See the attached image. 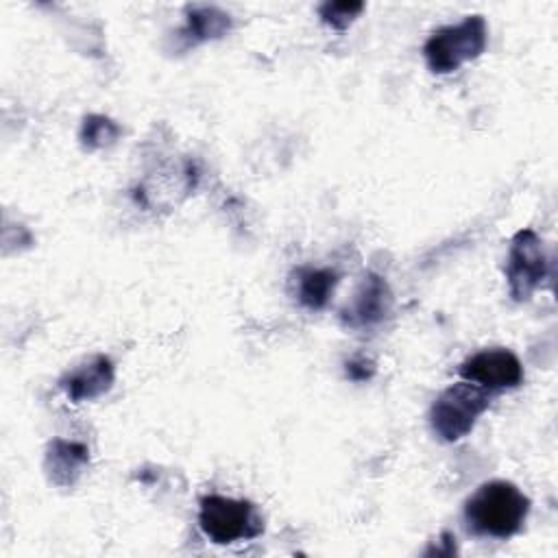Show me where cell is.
Returning <instances> with one entry per match:
<instances>
[{
    "mask_svg": "<svg viewBox=\"0 0 558 558\" xmlns=\"http://www.w3.org/2000/svg\"><path fill=\"white\" fill-rule=\"evenodd\" d=\"M530 512V499L506 480L482 484L464 504L469 532L488 538H510L517 534Z\"/></svg>",
    "mask_w": 558,
    "mask_h": 558,
    "instance_id": "cell-1",
    "label": "cell"
},
{
    "mask_svg": "<svg viewBox=\"0 0 558 558\" xmlns=\"http://www.w3.org/2000/svg\"><path fill=\"white\" fill-rule=\"evenodd\" d=\"M488 41V28L482 15H469L458 24L442 26L429 35L423 46L427 68L436 74L456 72L466 61L477 59Z\"/></svg>",
    "mask_w": 558,
    "mask_h": 558,
    "instance_id": "cell-2",
    "label": "cell"
},
{
    "mask_svg": "<svg viewBox=\"0 0 558 558\" xmlns=\"http://www.w3.org/2000/svg\"><path fill=\"white\" fill-rule=\"evenodd\" d=\"M488 403H490V395L486 392V388L475 386L471 381L451 384L432 403V410H429L432 432L442 442H456L473 429L475 421L488 408Z\"/></svg>",
    "mask_w": 558,
    "mask_h": 558,
    "instance_id": "cell-3",
    "label": "cell"
},
{
    "mask_svg": "<svg viewBox=\"0 0 558 558\" xmlns=\"http://www.w3.org/2000/svg\"><path fill=\"white\" fill-rule=\"evenodd\" d=\"M198 525L203 534L218 545L248 541L264 532V521L251 501L222 495L201 499Z\"/></svg>",
    "mask_w": 558,
    "mask_h": 558,
    "instance_id": "cell-4",
    "label": "cell"
},
{
    "mask_svg": "<svg viewBox=\"0 0 558 558\" xmlns=\"http://www.w3.org/2000/svg\"><path fill=\"white\" fill-rule=\"evenodd\" d=\"M547 277V255L543 240L532 229H521L514 233L506 262V279L510 296L514 301H525Z\"/></svg>",
    "mask_w": 558,
    "mask_h": 558,
    "instance_id": "cell-5",
    "label": "cell"
},
{
    "mask_svg": "<svg viewBox=\"0 0 558 558\" xmlns=\"http://www.w3.org/2000/svg\"><path fill=\"white\" fill-rule=\"evenodd\" d=\"M460 377L482 388H517L523 381V366L508 349H486L460 364Z\"/></svg>",
    "mask_w": 558,
    "mask_h": 558,
    "instance_id": "cell-6",
    "label": "cell"
},
{
    "mask_svg": "<svg viewBox=\"0 0 558 558\" xmlns=\"http://www.w3.org/2000/svg\"><path fill=\"white\" fill-rule=\"evenodd\" d=\"M390 305H392V294L388 283L379 275L368 272L362 279L349 307L342 310V320L353 329L373 327L386 318V314L390 312Z\"/></svg>",
    "mask_w": 558,
    "mask_h": 558,
    "instance_id": "cell-7",
    "label": "cell"
},
{
    "mask_svg": "<svg viewBox=\"0 0 558 558\" xmlns=\"http://www.w3.org/2000/svg\"><path fill=\"white\" fill-rule=\"evenodd\" d=\"M59 384L74 403L98 399L113 384V364L107 355H96L63 375Z\"/></svg>",
    "mask_w": 558,
    "mask_h": 558,
    "instance_id": "cell-8",
    "label": "cell"
},
{
    "mask_svg": "<svg viewBox=\"0 0 558 558\" xmlns=\"http://www.w3.org/2000/svg\"><path fill=\"white\" fill-rule=\"evenodd\" d=\"M87 462H89V451L83 442L54 438L48 445L46 471L50 482H54L57 486H74Z\"/></svg>",
    "mask_w": 558,
    "mask_h": 558,
    "instance_id": "cell-9",
    "label": "cell"
},
{
    "mask_svg": "<svg viewBox=\"0 0 558 558\" xmlns=\"http://www.w3.org/2000/svg\"><path fill=\"white\" fill-rule=\"evenodd\" d=\"M231 28L229 13L218 7H192L185 17V26L181 28V39L185 46H196L207 39L222 37Z\"/></svg>",
    "mask_w": 558,
    "mask_h": 558,
    "instance_id": "cell-10",
    "label": "cell"
},
{
    "mask_svg": "<svg viewBox=\"0 0 558 558\" xmlns=\"http://www.w3.org/2000/svg\"><path fill=\"white\" fill-rule=\"evenodd\" d=\"M336 283H338V275L329 268H303L299 270V281H296L299 301L310 310H320L327 305Z\"/></svg>",
    "mask_w": 558,
    "mask_h": 558,
    "instance_id": "cell-11",
    "label": "cell"
},
{
    "mask_svg": "<svg viewBox=\"0 0 558 558\" xmlns=\"http://www.w3.org/2000/svg\"><path fill=\"white\" fill-rule=\"evenodd\" d=\"M118 135H120L118 124H113L105 116H89V118H85L83 129H81V140H83V144L87 148L109 146Z\"/></svg>",
    "mask_w": 558,
    "mask_h": 558,
    "instance_id": "cell-12",
    "label": "cell"
},
{
    "mask_svg": "<svg viewBox=\"0 0 558 558\" xmlns=\"http://www.w3.org/2000/svg\"><path fill=\"white\" fill-rule=\"evenodd\" d=\"M362 2H325L318 7V15L327 26L344 31L362 13Z\"/></svg>",
    "mask_w": 558,
    "mask_h": 558,
    "instance_id": "cell-13",
    "label": "cell"
},
{
    "mask_svg": "<svg viewBox=\"0 0 558 558\" xmlns=\"http://www.w3.org/2000/svg\"><path fill=\"white\" fill-rule=\"evenodd\" d=\"M375 375V364L366 357H353L347 362V377H351L353 381H366Z\"/></svg>",
    "mask_w": 558,
    "mask_h": 558,
    "instance_id": "cell-14",
    "label": "cell"
}]
</instances>
